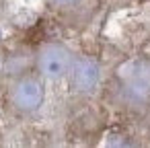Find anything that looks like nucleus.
Listing matches in <instances>:
<instances>
[]
</instances>
